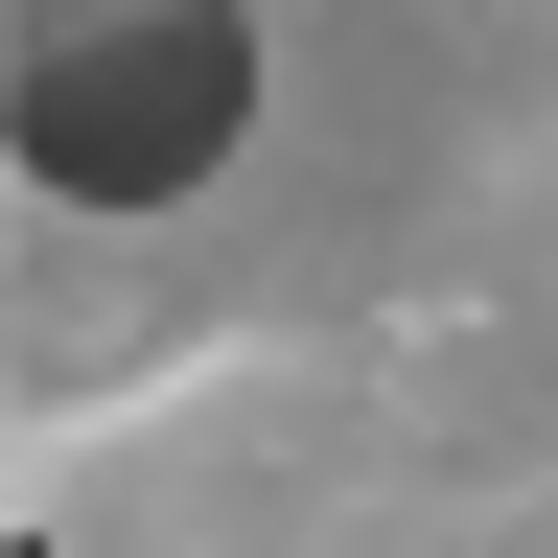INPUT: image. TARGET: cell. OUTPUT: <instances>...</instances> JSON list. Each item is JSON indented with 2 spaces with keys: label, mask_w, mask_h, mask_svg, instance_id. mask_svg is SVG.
<instances>
[{
  "label": "cell",
  "mask_w": 558,
  "mask_h": 558,
  "mask_svg": "<svg viewBox=\"0 0 558 558\" xmlns=\"http://www.w3.org/2000/svg\"><path fill=\"white\" fill-rule=\"evenodd\" d=\"M233 94H256L233 0H24V163L94 186V209L209 186L233 163Z\"/></svg>",
  "instance_id": "cell-1"
}]
</instances>
